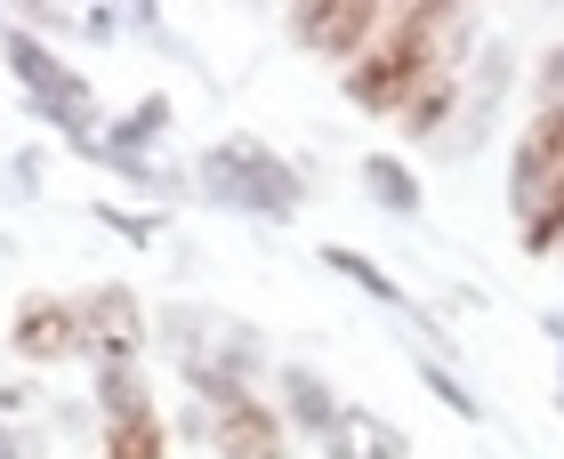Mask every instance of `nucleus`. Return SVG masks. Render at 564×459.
<instances>
[{
    "label": "nucleus",
    "instance_id": "obj_1",
    "mask_svg": "<svg viewBox=\"0 0 564 459\" xmlns=\"http://www.w3.org/2000/svg\"><path fill=\"white\" fill-rule=\"evenodd\" d=\"M459 41H468V9H379V33L347 65V97L371 113H403L435 65H459Z\"/></svg>",
    "mask_w": 564,
    "mask_h": 459
},
{
    "label": "nucleus",
    "instance_id": "obj_2",
    "mask_svg": "<svg viewBox=\"0 0 564 459\" xmlns=\"http://www.w3.org/2000/svg\"><path fill=\"white\" fill-rule=\"evenodd\" d=\"M508 201H517V234H524L532 259L564 242V106L532 113V130L517 145V170H508Z\"/></svg>",
    "mask_w": 564,
    "mask_h": 459
},
{
    "label": "nucleus",
    "instance_id": "obj_3",
    "mask_svg": "<svg viewBox=\"0 0 564 459\" xmlns=\"http://www.w3.org/2000/svg\"><path fill=\"white\" fill-rule=\"evenodd\" d=\"M210 444H218V459H291V419L259 395H235V403H218Z\"/></svg>",
    "mask_w": 564,
    "mask_h": 459
},
{
    "label": "nucleus",
    "instance_id": "obj_4",
    "mask_svg": "<svg viewBox=\"0 0 564 459\" xmlns=\"http://www.w3.org/2000/svg\"><path fill=\"white\" fill-rule=\"evenodd\" d=\"M89 347V323H82V298H24L17 306V354L33 363H65V354Z\"/></svg>",
    "mask_w": 564,
    "mask_h": 459
},
{
    "label": "nucleus",
    "instance_id": "obj_5",
    "mask_svg": "<svg viewBox=\"0 0 564 459\" xmlns=\"http://www.w3.org/2000/svg\"><path fill=\"white\" fill-rule=\"evenodd\" d=\"M291 33L315 48V57L355 65V57H364V41L379 33V9H371V0H330V9H299V17H291Z\"/></svg>",
    "mask_w": 564,
    "mask_h": 459
},
{
    "label": "nucleus",
    "instance_id": "obj_6",
    "mask_svg": "<svg viewBox=\"0 0 564 459\" xmlns=\"http://www.w3.org/2000/svg\"><path fill=\"white\" fill-rule=\"evenodd\" d=\"M9 65H17V81H33V97H41V106L57 113V121H73V113L89 106V89L73 81V73H65L57 57H48V48H33V41H9Z\"/></svg>",
    "mask_w": 564,
    "mask_h": 459
},
{
    "label": "nucleus",
    "instance_id": "obj_7",
    "mask_svg": "<svg viewBox=\"0 0 564 459\" xmlns=\"http://www.w3.org/2000/svg\"><path fill=\"white\" fill-rule=\"evenodd\" d=\"M97 459H170V444H162V412L106 419V451H97Z\"/></svg>",
    "mask_w": 564,
    "mask_h": 459
},
{
    "label": "nucleus",
    "instance_id": "obj_8",
    "mask_svg": "<svg viewBox=\"0 0 564 459\" xmlns=\"http://www.w3.org/2000/svg\"><path fill=\"white\" fill-rule=\"evenodd\" d=\"M452 97H459V65H435V73H427V81L412 89V106H403L395 121H403V130H412V138H427V130H435V121H444V113H452Z\"/></svg>",
    "mask_w": 564,
    "mask_h": 459
},
{
    "label": "nucleus",
    "instance_id": "obj_9",
    "mask_svg": "<svg viewBox=\"0 0 564 459\" xmlns=\"http://www.w3.org/2000/svg\"><path fill=\"white\" fill-rule=\"evenodd\" d=\"M282 395H291V412H299L306 427H323V436L339 427V412H330V395H323V387H315L306 371H282Z\"/></svg>",
    "mask_w": 564,
    "mask_h": 459
},
{
    "label": "nucleus",
    "instance_id": "obj_10",
    "mask_svg": "<svg viewBox=\"0 0 564 459\" xmlns=\"http://www.w3.org/2000/svg\"><path fill=\"white\" fill-rule=\"evenodd\" d=\"M364 177H371V186H379V201H388V210H412V177H403V162H364Z\"/></svg>",
    "mask_w": 564,
    "mask_h": 459
},
{
    "label": "nucleus",
    "instance_id": "obj_11",
    "mask_svg": "<svg viewBox=\"0 0 564 459\" xmlns=\"http://www.w3.org/2000/svg\"><path fill=\"white\" fill-rule=\"evenodd\" d=\"M330 266H339V274H355V283H364V291H379V298H395V283H388L379 266H364L355 250H330Z\"/></svg>",
    "mask_w": 564,
    "mask_h": 459
},
{
    "label": "nucleus",
    "instance_id": "obj_12",
    "mask_svg": "<svg viewBox=\"0 0 564 459\" xmlns=\"http://www.w3.org/2000/svg\"><path fill=\"white\" fill-rule=\"evenodd\" d=\"M541 89H549V106H564V48L549 57V73H541Z\"/></svg>",
    "mask_w": 564,
    "mask_h": 459
}]
</instances>
